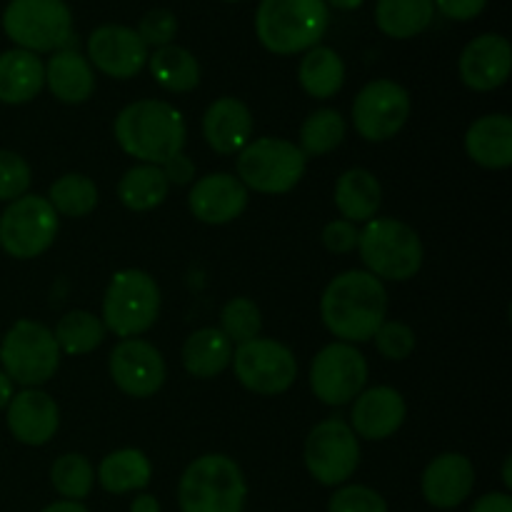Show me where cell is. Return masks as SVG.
<instances>
[{
    "instance_id": "31",
    "label": "cell",
    "mask_w": 512,
    "mask_h": 512,
    "mask_svg": "<svg viewBox=\"0 0 512 512\" xmlns=\"http://www.w3.org/2000/svg\"><path fill=\"white\" fill-rule=\"evenodd\" d=\"M148 70L168 93H190L200 85V63L183 45H165L148 55Z\"/></svg>"
},
{
    "instance_id": "43",
    "label": "cell",
    "mask_w": 512,
    "mask_h": 512,
    "mask_svg": "<svg viewBox=\"0 0 512 512\" xmlns=\"http://www.w3.org/2000/svg\"><path fill=\"white\" fill-rule=\"evenodd\" d=\"M435 13H440L448 20H458V23H465V20H473L488 8V0H433Z\"/></svg>"
},
{
    "instance_id": "27",
    "label": "cell",
    "mask_w": 512,
    "mask_h": 512,
    "mask_svg": "<svg viewBox=\"0 0 512 512\" xmlns=\"http://www.w3.org/2000/svg\"><path fill=\"white\" fill-rule=\"evenodd\" d=\"M233 360V343L220 328H200L188 335L183 345L185 373L198 380H213L228 370Z\"/></svg>"
},
{
    "instance_id": "38",
    "label": "cell",
    "mask_w": 512,
    "mask_h": 512,
    "mask_svg": "<svg viewBox=\"0 0 512 512\" xmlns=\"http://www.w3.org/2000/svg\"><path fill=\"white\" fill-rule=\"evenodd\" d=\"M33 180L28 160L13 150H0V203H13L23 198Z\"/></svg>"
},
{
    "instance_id": "41",
    "label": "cell",
    "mask_w": 512,
    "mask_h": 512,
    "mask_svg": "<svg viewBox=\"0 0 512 512\" xmlns=\"http://www.w3.org/2000/svg\"><path fill=\"white\" fill-rule=\"evenodd\" d=\"M135 33H138L140 40L148 45V50L165 48V45L173 43V38L178 35V18H175L173 10L153 8L140 18Z\"/></svg>"
},
{
    "instance_id": "19",
    "label": "cell",
    "mask_w": 512,
    "mask_h": 512,
    "mask_svg": "<svg viewBox=\"0 0 512 512\" xmlns=\"http://www.w3.org/2000/svg\"><path fill=\"white\" fill-rule=\"evenodd\" d=\"M405 415H408V405L403 395L390 385H375V388H365L353 400L348 425L358 438L378 443L398 433L400 425L405 423Z\"/></svg>"
},
{
    "instance_id": "42",
    "label": "cell",
    "mask_w": 512,
    "mask_h": 512,
    "mask_svg": "<svg viewBox=\"0 0 512 512\" xmlns=\"http://www.w3.org/2000/svg\"><path fill=\"white\" fill-rule=\"evenodd\" d=\"M358 235L360 230L355 228L353 223H348V220H330L328 225L323 228V245L330 250V253H338V255H345L350 253V250L358 248Z\"/></svg>"
},
{
    "instance_id": "35",
    "label": "cell",
    "mask_w": 512,
    "mask_h": 512,
    "mask_svg": "<svg viewBox=\"0 0 512 512\" xmlns=\"http://www.w3.org/2000/svg\"><path fill=\"white\" fill-rule=\"evenodd\" d=\"M48 203L53 210L65 218H85L98 205V188L93 180L83 173L60 175L48 190Z\"/></svg>"
},
{
    "instance_id": "25",
    "label": "cell",
    "mask_w": 512,
    "mask_h": 512,
    "mask_svg": "<svg viewBox=\"0 0 512 512\" xmlns=\"http://www.w3.org/2000/svg\"><path fill=\"white\" fill-rule=\"evenodd\" d=\"M45 88V63L28 50L0 53V103L23 105Z\"/></svg>"
},
{
    "instance_id": "47",
    "label": "cell",
    "mask_w": 512,
    "mask_h": 512,
    "mask_svg": "<svg viewBox=\"0 0 512 512\" xmlns=\"http://www.w3.org/2000/svg\"><path fill=\"white\" fill-rule=\"evenodd\" d=\"M40 512H90L83 503H75V500H58V503H50L48 508Z\"/></svg>"
},
{
    "instance_id": "51",
    "label": "cell",
    "mask_w": 512,
    "mask_h": 512,
    "mask_svg": "<svg viewBox=\"0 0 512 512\" xmlns=\"http://www.w3.org/2000/svg\"><path fill=\"white\" fill-rule=\"evenodd\" d=\"M223 3H243V0H223Z\"/></svg>"
},
{
    "instance_id": "30",
    "label": "cell",
    "mask_w": 512,
    "mask_h": 512,
    "mask_svg": "<svg viewBox=\"0 0 512 512\" xmlns=\"http://www.w3.org/2000/svg\"><path fill=\"white\" fill-rule=\"evenodd\" d=\"M300 88L315 100H328L343 90L345 83V63L333 48L315 45L308 53H303L298 68Z\"/></svg>"
},
{
    "instance_id": "4",
    "label": "cell",
    "mask_w": 512,
    "mask_h": 512,
    "mask_svg": "<svg viewBox=\"0 0 512 512\" xmlns=\"http://www.w3.org/2000/svg\"><path fill=\"white\" fill-rule=\"evenodd\" d=\"M248 483L233 458L208 453L185 468L178 485V505L183 512H243Z\"/></svg>"
},
{
    "instance_id": "3",
    "label": "cell",
    "mask_w": 512,
    "mask_h": 512,
    "mask_svg": "<svg viewBox=\"0 0 512 512\" xmlns=\"http://www.w3.org/2000/svg\"><path fill=\"white\" fill-rule=\"evenodd\" d=\"M330 25L325 0H260L255 35L273 55L308 53L320 45Z\"/></svg>"
},
{
    "instance_id": "23",
    "label": "cell",
    "mask_w": 512,
    "mask_h": 512,
    "mask_svg": "<svg viewBox=\"0 0 512 512\" xmlns=\"http://www.w3.org/2000/svg\"><path fill=\"white\" fill-rule=\"evenodd\" d=\"M465 153L475 165L505 170L512 165V118L490 113L475 120L465 133Z\"/></svg>"
},
{
    "instance_id": "16",
    "label": "cell",
    "mask_w": 512,
    "mask_h": 512,
    "mask_svg": "<svg viewBox=\"0 0 512 512\" xmlns=\"http://www.w3.org/2000/svg\"><path fill=\"white\" fill-rule=\"evenodd\" d=\"M148 45L128 25H100L88 38V63L115 80L135 78L148 65Z\"/></svg>"
},
{
    "instance_id": "46",
    "label": "cell",
    "mask_w": 512,
    "mask_h": 512,
    "mask_svg": "<svg viewBox=\"0 0 512 512\" xmlns=\"http://www.w3.org/2000/svg\"><path fill=\"white\" fill-rule=\"evenodd\" d=\"M130 512H160V503L153 495L140 493L138 498L133 500V505H130Z\"/></svg>"
},
{
    "instance_id": "44",
    "label": "cell",
    "mask_w": 512,
    "mask_h": 512,
    "mask_svg": "<svg viewBox=\"0 0 512 512\" xmlns=\"http://www.w3.org/2000/svg\"><path fill=\"white\" fill-rule=\"evenodd\" d=\"M160 170H163L165 180H168L170 185H188L193 183L195 178V163L185 153H178L170 160H165V163L160 165Z\"/></svg>"
},
{
    "instance_id": "24",
    "label": "cell",
    "mask_w": 512,
    "mask_h": 512,
    "mask_svg": "<svg viewBox=\"0 0 512 512\" xmlns=\"http://www.w3.org/2000/svg\"><path fill=\"white\" fill-rule=\"evenodd\" d=\"M45 85L60 103H85L95 90L93 65L75 48L55 50L48 63H45Z\"/></svg>"
},
{
    "instance_id": "14",
    "label": "cell",
    "mask_w": 512,
    "mask_h": 512,
    "mask_svg": "<svg viewBox=\"0 0 512 512\" xmlns=\"http://www.w3.org/2000/svg\"><path fill=\"white\" fill-rule=\"evenodd\" d=\"M413 110L408 88L388 78L365 85L353 100V125L368 143H385L405 128Z\"/></svg>"
},
{
    "instance_id": "12",
    "label": "cell",
    "mask_w": 512,
    "mask_h": 512,
    "mask_svg": "<svg viewBox=\"0 0 512 512\" xmlns=\"http://www.w3.org/2000/svg\"><path fill=\"white\" fill-rule=\"evenodd\" d=\"M238 383L255 395H283L298 378V360L288 345L273 338H253L233 353Z\"/></svg>"
},
{
    "instance_id": "37",
    "label": "cell",
    "mask_w": 512,
    "mask_h": 512,
    "mask_svg": "<svg viewBox=\"0 0 512 512\" xmlns=\"http://www.w3.org/2000/svg\"><path fill=\"white\" fill-rule=\"evenodd\" d=\"M263 330V315L260 308L250 298H233L223 305L220 313V333L235 345H243L248 340L260 338Z\"/></svg>"
},
{
    "instance_id": "15",
    "label": "cell",
    "mask_w": 512,
    "mask_h": 512,
    "mask_svg": "<svg viewBox=\"0 0 512 512\" xmlns=\"http://www.w3.org/2000/svg\"><path fill=\"white\" fill-rule=\"evenodd\" d=\"M110 378L130 398H153L165 383V360L153 343L143 338L120 340L108 360Z\"/></svg>"
},
{
    "instance_id": "18",
    "label": "cell",
    "mask_w": 512,
    "mask_h": 512,
    "mask_svg": "<svg viewBox=\"0 0 512 512\" xmlns=\"http://www.w3.org/2000/svg\"><path fill=\"white\" fill-rule=\"evenodd\" d=\"M248 193L238 175L210 173L198 178L188 193V208L193 218L205 225H225L238 220L248 208Z\"/></svg>"
},
{
    "instance_id": "21",
    "label": "cell",
    "mask_w": 512,
    "mask_h": 512,
    "mask_svg": "<svg viewBox=\"0 0 512 512\" xmlns=\"http://www.w3.org/2000/svg\"><path fill=\"white\" fill-rule=\"evenodd\" d=\"M475 485V468L463 453H443L428 463L420 490L425 503L438 510H453L470 498Z\"/></svg>"
},
{
    "instance_id": "32",
    "label": "cell",
    "mask_w": 512,
    "mask_h": 512,
    "mask_svg": "<svg viewBox=\"0 0 512 512\" xmlns=\"http://www.w3.org/2000/svg\"><path fill=\"white\" fill-rule=\"evenodd\" d=\"M170 183L165 180L160 165L140 163L125 170V175L118 183V200L133 213H145L153 210L168 198Z\"/></svg>"
},
{
    "instance_id": "45",
    "label": "cell",
    "mask_w": 512,
    "mask_h": 512,
    "mask_svg": "<svg viewBox=\"0 0 512 512\" xmlns=\"http://www.w3.org/2000/svg\"><path fill=\"white\" fill-rule=\"evenodd\" d=\"M470 512H512V498L508 493H488L475 500Z\"/></svg>"
},
{
    "instance_id": "50",
    "label": "cell",
    "mask_w": 512,
    "mask_h": 512,
    "mask_svg": "<svg viewBox=\"0 0 512 512\" xmlns=\"http://www.w3.org/2000/svg\"><path fill=\"white\" fill-rule=\"evenodd\" d=\"M503 480H505V488H512V478H510V458L505 460V468H503Z\"/></svg>"
},
{
    "instance_id": "6",
    "label": "cell",
    "mask_w": 512,
    "mask_h": 512,
    "mask_svg": "<svg viewBox=\"0 0 512 512\" xmlns=\"http://www.w3.org/2000/svg\"><path fill=\"white\" fill-rule=\"evenodd\" d=\"M3 33L28 53H55L73 43V13L65 0H10L3 10Z\"/></svg>"
},
{
    "instance_id": "10",
    "label": "cell",
    "mask_w": 512,
    "mask_h": 512,
    "mask_svg": "<svg viewBox=\"0 0 512 512\" xmlns=\"http://www.w3.org/2000/svg\"><path fill=\"white\" fill-rule=\"evenodd\" d=\"M58 235V213L48 198L25 193L8 203L0 215V248L15 260H33L43 255Z\"/></svg>"
},
{
    "instance_id": "28",
    "label": "cell",
    "mask_w": 512,
    "mask_h": 512,
    "mask_svg": "<svg viewBox=\"0 0 512 512\" xmlns=\"http://www.w3.org/2000/svg\"><path fill=\"white\" fill-rule=\"evenodd\" d=\"M95 480L103 485L105 493H133V490L148 488L153 480V465H150L148 455L138 448L115 450V453L105 455Z\"/></svg>"
},
{
    "instance_id": "1",
    "label": "cell",
    "mask_w": 512,
    "mask_h": 512,
    "mask_svg": "<svg viewBox=\"0 0 512 512\" xmlns=\"http://www.w3.org/2000/svg\"><path fill=\"white\" fill-rule=\"evenodd\" d=\"M320 318L340 343H368L388 320V290L368 270L335 275L320 298Z\"/></svg>"
},
{
    "instance_id": "5",
    "label": "cell",
    "mask_w": 512,
    "mask_h": 512,
    "mask_svg": "<svg viewBox=\"0 0 512 512\" xmlns=\"http://www.w3.org/2000/svg\"><path fill=\"white\" fill-rule=\"evenodd\" d=\"M358 253L365 270L378 280L405 283L423 268V243L408 223L398 218H373L358 235Z\"/></svg>"
},
{
    "instance_id": "22",
    "label": "cell",
    "mask_w": 512,
    "mask_h": 512,
    "mask_svg": "<svg viewBox=\"0 0 512 512\" xmlns=\"http://www.w3.org/2000/svg\"><path fill=\"white\" fill-rule=\"evenodd\" d=\"M203 138L215 153L238 155L253 138V113L240 98L223 95L205 110Z\"/></svg>"
},
{
    "instance_id": "20",
    "label": "cell",
    "mask_w": 512,
    "mask_h": 512,
    "mask_svg": "<svg viewBox=\"0 0 512 512\" xmlns=\"http://www.w3.org/2000/svg\"><path fill=\"white\" fill-rule=\"evenodd\" d=\"M5 423L18 443L40 448L58 433L60 410L45 390L23 388L5 408Z\"/></svg>"
},
{
    "instance_id": "29",
    "label": "cell",
    "mask_w": 512,
    "mask_h": 512,
    "mask_svg": "<svg viewBox=\"0 0 512 512\" xmlns=\"http://www.w3.org/2000/svg\"><path fill=\"white\" fill-rule=\"evenodd\" d=\"M435 18L433 0H378L375 25L393 40H410L425 33Z\"/></svg>"
},
{
    "instance_id": "7",
    "label": "cell",
    "mask_w": 512,
    "mask_h": 512,
    "mask_svg": "<svg viewBox=\"0 0 512 512\" xmlns=\"http://www.w3.org/2000/svg\"><path fill=\"white\" fill-rule=\"evenodd\" d=\"M160 288L145 270L125 268L110 278L103 298V325L120 340L148 333L160 315Z\"/></svg>"
},
{
    "instance_id": "48",
    "label": "cell",
    "mask_w": 512,
    "mask_h": 512,
    "mask_svg": "<svg viewBox=\"0 0 512 512\" xmlns=\"http://www.w3.org/2000/svg\"><path fill=\"white\" fill-rule=\"evenodd\" d=\"M13 395H15L13 393V380H10L8 375L0 370V410L8 408V403L13 400Z\"/></svg>"
},
{
    "instance_id": "9",
    "label": "cell",
    "mask_w": 512,
    "mask_h": 512,
    "mask_svg": "<svg viewBox=\"0 0 512 512\" xmlns=\"http://www.w3.org/2000/svg\"><path fill=\"white\" fill-rule=\"evenodd\" d=\"M60 355L53 330L35 320H18L0 340V370L23 388H40L53 380Z\"/></svg>"
},
{
    "instance_id": "34",
    "label": "cell",
    "mask_w": 512,
    "mask_h": 512,
    "mask_svg": "<svg viewBox=\"0 0 512 512\" xmlns=\"http://www.w3.org/2000/svg\"><path fill=\"white\" fill-rule=\"evenodd\" d=\"M348 133V123L343 115L333 108H320L305 118L300 125V145L305 158H320L338 148Z\"/></svg>"
},
{
    "instance_id": "11",
    "label": "cell",
    "mask_w": 512,
    "mask_h": 512,
    "mask_svg": "<svg viewBox=\"0 0 512 512\" xmlns=\"http://www.w3.org/2000/svg\"><path fill=\"white\" fill-rule=\"evenodd\" d=\"M305 468L320 485L338 488L348 483L360 465V438L348 420L328 418L310 430L305 440Z\"/></svg>"
},
{
    "instance_id": "39",
    "label": "cell",
    "mask_w": 512,
    "mask_h": 512,
    "mask_svg": "<svg viewBox=\"0 0 512 512\" xmlns=\"http://www.w3.org/2000/svg\"><path fill=\"white\" fill-rule=\"evenodd\" d=\"M375 348L383 358L400 363V360L410 358L415 350V330L408 323H400V320H385L378 328V333L373 335Z\"/></svg>"
},
{
    "instance_id": "13",
    "label": "cell",
    "mask_w": 512,
    "mask_h": 512,
    "mask_svg": "<svg viewBox=\"0 0 512 512\" xmlns=\"http://www.w3.org/2000/svg\"><path fill=\"white\" fill-rule=\"evenodd\" d=\"M368 383V360L355 345L330 343L310 365V390L325 405H348Z\"/></svg>"
},
{
    "instance_id": "33",
    "label": "cell",
    "mask_w": 512,
    "mask_h": 512,
    "mask_svg": "<svg viewBox=\"0 0 512 512\" xmlns=\"http://www.w3.org/2000/svg\"><path fill=\"white\" fill-rule=\"evenodd\" d=\"M105 325L98 315L88 310H70L58 320L53 338L60 353L65 355H88L105 340Z\"/></svg>"
},
{
    "instance_id": "8",
    "label": "cell",
    "mask_w": 512,
    "mask_h": 512,
    "mask_svg": "<svg viewBox=\"0 0 512 512\" xmlns=\"http://www.w3.org/2000/svg\"><path fill=\"white\" fill-rule=\"evenodd\" d=\"M238 180L253 193L283 195L303 180L308 158L285 138L250 140L238 153Z\"/></svg>"
},
{
    "instance_id": "26",
    "label": "cell",
    "mask_w": 512,
    "mask_h": 512,
    "mask_svg": "<svg viewBox=\"0 0 512 512\" xmlns=\"http://www.w3.org/2000/svg\"><path fill=\"white\" fill-rule=\"evenodd\" d=\"M333 203L348 223H368L378 215L380 203H383V188L370 170L350 168L335 180Z\"/></svg>"
},
{
    "instance_id": "2",
    "label": "cell",
    "mask_w": 512,
    "mask_h": 512,
    "mask_svg": "<svg viewBox=\"0 0 512 512\" xmlns=\"http://www.w3.org/2000/svg\"><path fill=\"white\" fill-rule=\"evenodd\" d=\"M120 150L148 165H163L183 153L188 128L178 108L165 100H135L125 105L113 125Z\"/></svg>"
},
{
    "instance_id": "40",
    "label": "cell",
    "mask_w": 512,
    "mask_h": 512,
    "mask_svg": "<svg viewBox=\"0 0 512 512\" xmlns=\"http://www.w3.org/2000/svg\"><path fill=\"white\" fill-rule=\"evenodd\" d=\"M328 512H388V503L368 485H343L330 498Z\"/></svg>"
},
{
    "instance_id": "49",
    "label": "cell",
    "mask_w": 512,
    "mask_h": 512,
    "mask_svg": "<svg viewBox=\"0 0 512 512\" xmlns=\"http://www.w3.org/2000/svg\"><path fill=\"white\" fill-rule=\"evenodd\" d=\"M328 3V8H335V10H343V13H350V10H358L360 5L365 3V0H325Z\"/></svg>"
},
{
    "instance_id": "17",
    "label": "cell",
    "mask_w": 512,
    "mask_h": 512,
    "mask_svg": "<svg viewBox=\"0 0 512 512\" xmlns=\"http://www.w3.org/2000/svg\"><path fill=\"white\" fill-rule=\"evenodd\" d=\"M460 80L475 93H490L508 83L512 70L510 40L498 33H483L460 53Z\"/></svg>"
},
{
    "instance_id": "36",
    "label": "cell",
    "mask_w": 512,
    "mask_h": 512,
    "mask_svg": "<svg viewBox=\"0 0 512 512\" xmlns=\"http://www.w3.org/2000/svg\"><path fill=\"white\" fill-rule=\"evenodd\" d=\"M50 483L63 500H85L95 485V470L80 453H65L50 468Z\"/></svg>"
}]
</instances>
